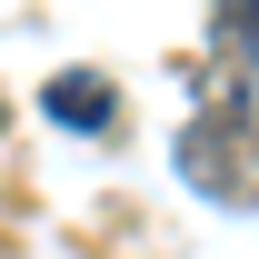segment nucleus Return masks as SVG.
<instances>
[{"label": "nucleus", "instance_id": "1", "mask_svg": "<svg viewBox=\"0 0 259 259\" xmlns=\"http://www.w3.org/2000/svg\"><path fill=\"white\" fill-rule=\"evenodd\" d=\"M50 120H80V130H100V120H110V90H100L90 70H70V80H50Z\"/></svg>", "mask_w": 259, "mask_h": 259}]
</instances>
